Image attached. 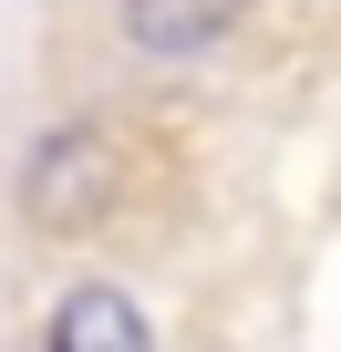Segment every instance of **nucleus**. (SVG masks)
<instances>
[{"mask_svg": "<svg viewBox=\"0 0 341 352\" xmlns=\"http://www.w3.org/2000/svg\"><path fill=\"white\" fill-rule=\"evenodd\" d=\"M114 197H124V155H114L104 124H52V135H32V155H21V218H32V228L83 239V228L114 218Z\"/></svg>", "mask_w": 341, "mask_h": 352, "instance_id": "obj_1", "label": "nucleus"}, {"mask_svg": "<svg viewBox=\"0 0 341 352\" xmlns=\"http://www.w3.org/2000/svg\"><path fill=\"white\" fill-rule=\"evenodd\" d=\"M42 352H155V321H145L134 290L73 280V290L52 300V321H42Z\"/></svg>", "mask_w": 341, "mask_h": 352, "instance_id": "obj_2", "label": "nucleus"}, {"mask_svg": "<svg viewBox=\"0 0 341 352\" xmlns=\"http://www.w3.org/2000/svg\"><path fill=\"white\" fill-rule=\"evenodd\" d=\"M238 11H248V0H114L124 52H145V63H197L207 42L238 32Z\"/></svg>", "mask_w": 341, "mask_h": 352, "instance_id": "obj_3", "label": "nucleus"}]
</instances>
